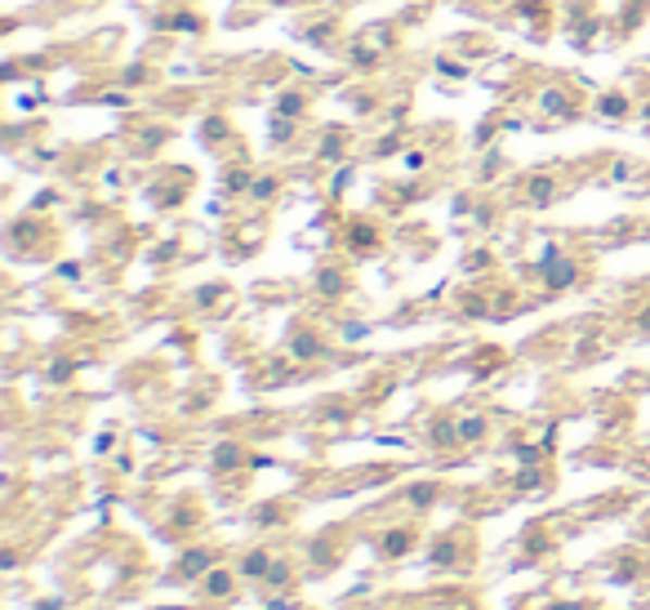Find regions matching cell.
<instances>
[{"label": "cell", "mask_w": 650, "mask_h": 610, "mask_svg": "<svg viewBox=\"0 0 650 610\" xmlns=\"http://www.w3.org/2000/svg\"><path fill=\"white\" fill-rule=\"evenodd\" d=\"M205 593H210V597H227V593H232V580H227L223 571H210V580H205Z\"/></svg>", "instance_id": "2"}, {"label": "cell", "mask_w": 650, "mask_h": 610, "mask_svg": "<svg viewBox=\"0 0 650 610\" xmlns=\"http://www.w3.org/2000/svg\"><path fill=\"white\" fill-rule=\"evenodd\" d=\"M210 567V557L205 552H192L188 561H183V575H197V571H205Z\"/></svg>", "instance_id": "3"}, {"label": "cell", "mask_w": 650, "mask_h": 610, "mask_svg": "<svg viewBox=\"0 0 650 610\" xmlns=\"http://www.w3.org/2000/svg\"><path fill=\"white\" fill-rule=\"evenodd\" d=\"M552 610H588V606H579V601H571V606H552Z\"/></svg>", "instance_id": "5"}, {"label": "cell", "mask_w": 650, "mask_h": 610, "mask_svg": "<svg viewBox=\"0 0 650 610\" xmlns=\"http://www.w3.org/2000/svg\"><path fill=\"white\" fill-rule=\"evenodd\" d=\"M241 571L246 575H267V552H246L241 557Z\"/></svg>", "instance_id": "1"}, {"label": "cell", "mask_w": 650, "mask_h": 610, "mask_svg": "<svg viewBox=\"0 0 650 610\" xmlns=\"http://www.w3.org/2000/svg\"><path fill=\"white\" fill-rule=\"evenodd\" d=\"M384 548H388V552H405V548H410V535H388Z\"/></svg>", "instance_id": "4"}]
</instances>
